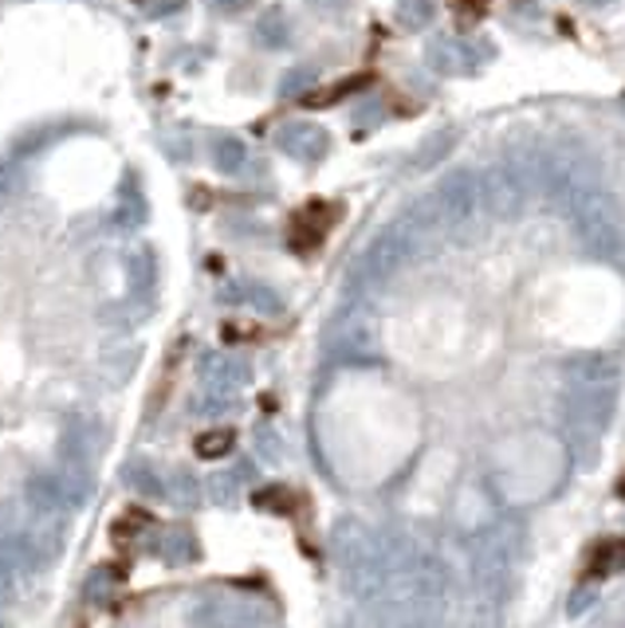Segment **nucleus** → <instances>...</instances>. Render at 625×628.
Here are the masks:
<instances>
[{"label":"nucleus","mask_w":625,"mask_h":628,"mask_svg":"<svg viewBox=\"0 0 625 628\" xmlns=\"http://www.w3.org/2000/svg\"><path fill=\"white\" fill-rule=\"evenodd\" d=\"M625 562V542L622 538H606L590 555V573H614Z\"/></svg>","instance_id":"obj_15"},{"label":"nucleus","mask_w":625,"mask_h":628,"mask_svg":"<svg viewBox=\"0 0 625 628\" xmlns=\"http://www.w3.org/2000/svg\"><path fill=\"white\" fill-rule=\"evenodd\" d=\"M225 628H248V625H225Z\"/></svg>","instance_id":"obj_24"},{"label":"nucleus","mask_w":625,"mask_h":628,"mask_svg":"<svg viewBox=\"0 0 625 628\" xmlns=\"http://www.w3.org/2000/svg\"><path fill=\"white\" fill-rule=\"evenodd\" d=\"M583 9H606V4H614V0H578Z\"/></svg>","instance_id":"obj_23"},{"label":"nucleus","mask_w":625,"mask_h":628,"mask_svg":"<svg viewBox=\"0 0 625 628\" xmlns=\"http://www.w3.org/2000/svg\"><path fill=\"white\" fill-rule=\"evenodd\" d=\"M201 491H205V499L213 507H221V511H228V507H236V499H241V483L228 475V471H208V480L201 483Z\"/></svg>","instance_id":"obj_12"},{"label":"nucleus","mask_w":625,"mask_h":628,"mask_svg":"<svg viewBox=\"0 0 625 628\" xmlns=\"http://www.w3.org/2000/svg\"><path fill=\"white\" fill-rule=\"evenodd\" d=\"M256 448H260V455H264V460H272V463L284 460V436H280L272 424H260V429H256Z\"/></svg>","instance_id":"obj_17"},{"label":"nucleus","mask_w":625,"mask_h":628,"mask_svg":"<svg viewBox=\"0 0 625 628\" xmlns=\"http://www.w3.org/2000/svg\"><path fill=\"white\" fill-rule=\"evenodd\" d=\"M516 562H519V542L504 527L476 538V546H472L476 597H488V601H500V605L508 601L511 578H516Z\"/></svg>","instance_id":"obj_3"},{"label":"nucleus","mask_w":625,"mask_h":628,"mask_svg":"<svg viewBox=\"0 0 625 628\" xmlns=\"http://www.w3.org/2000/svg\"><path fill=\"white\" fill-rule=\"evenodd\" d=\"M280 146L295 157H307V161H315V157L326 154V138H323V130H315V126H292V130H284Z\"/></svg>","instance_id":"obj_9"},{"label":"nucleus","mask_w":625,"mask_h":628,"mask_svg":"<svg viewBox=\"0 0 625 628\" xmlns=\"http://www.w3.org/2000/svg\"><path fill=\"white\" fill-rule=\"evenodd\" d=\"M25 503H28V511H36L40 519H64V511L71 507L56 471H36L32 480L25 483Z\"/></svg>","instance_id":"obj_7"},{"label":"nucleus","mask_w":625,"mask_h":628,"mask_svg":"<svg viewBox=\"0 0 625 628\" xmlns=\"http://www.w3.org/2000/svg\"><path fill=\"white\" fill-rule=\"evenodd\" d=\"M590 601H594V589H578V593L570 597V612H575V617H578V612H583Z\"/></svg>","instance_id":"obj_22"},{"label":"nucleus","mask_w":625,"mask_h":628,"mask_svg":"<svg viewBox=\"0 0 625 628\" xmlns=\"http://www.w3.org/2000/svg\"><path fill=\"white\" fill-rule=\"evenodd\" d=\"M217 157H221V169H236L244 161V146L241 141H217Z\"/></svg>","instance_id":"obj_20"},{"label":"nucleus","mask_w":625,"mask_h":628,"mask_svg":"<svg viewBox=\"0 0 625 628\" xmlns=\"http://www.w3.org/2000/svg\"><path fill=\"white\" fill-rule=\"evenodd\" d=\"M162 558H166L169 566H193L201 558V542L189 530H169L166 542H162Z\"/></svg>","instance_id":"obj_11"},{"label":"nucleus","mask_w":625,"mask_h":628,"mask_svg":"<svg viewBox=\"0 0 625 628\" xmlns=\"http://www.w3.org/2000/svg\"><path fill=\"white\" fill-rule=\"evenodd\" d=\"M166 495H169V503H174L177 511H197L201 499H205V491H201V480L193 475L189 468H177L174 475H169V483H166Z\"/></svg>","instance_id":"obj_8"},{"label":"nucleus","mask_w":625,"mask_h":628,"mask_svg":"<svg viewBox=\"0 0 625 628\" xmlns=\"http://www.w3.org/2000/svg\"><path fill=\"white\" fill-rule=\"evenodd\" d=\"M236 444V432L233 429H208L197 436V455L205 460H217V455H228V448Z\"/></svg>","instance_id":"obj_16"},{"label":"nucleus","mask_w":625,"mask_h":628,"mask_svg":"<svg viewBox=\"0 0 625 628\" xmlns=\"http://www.w3.org/2000/svg\"><path fill=\"white\" fill-rule=\"evenodd\" d=\"M570 216H575V232L583 248L598 259H617L625 248V228H622V213L617 205L594 185H583L575 197L567 200Z\"/></svg>","instance_id":"obj_2"},{"label":"nucleus","mask_w":625,"mask_h":628,"mask_svg":"<svg viewBox=\"0 0 625 628\" xmlns=\"http://www.w3.org/2000/svg\"><path fill=\"white\" fill-rule=\"evenodd\" d=\"M126 480H130V488H134V495H143V499H162L166 495V488H162V480H158V471L150 468V463H134L130 471H126Z\"/></svg>","instance_id":"obj_14"},{"label":"nucleus","mask_w":625,"mask_h":628,"mask_svg":"<svg viewBox=\"0 0 625 628\" xmlns=\"http://www.w3.org/2000/svg\"><path fill=\"white\" fill-rule=\"evenodd\" d=\"M244 298H248V303L256 306L260 314H284V298L275 295L272 287H264V283H256V287H248V295H244Z\"/></svg>","instance_id":"obj_18"},{"label":"nucleus","mask_w":625,"mask_h":628,"mask_svg":"<svg viewBox=\"0 0 625 628\" xmlns=\"http://www.w3.org/2000/svg\"><path fill=\"white\" fill-rule=\"evenodd\" d=\"M524 197H527V185L511 166L492 169V174L480 181V200L492 208L496 216H516L519 205H524Z\"/></svg>","instance_id":"obj_6"},{"label":"nucleus","mask_w":625,"mask_h":628,"mask_svg":"<svg viewBox=\"0 0 625 628\" xmlns=\"http://www.w3.org/2000/svg\"><path fill=\"white\" fill-rule=\"evenodd\" d=\"M617 405V365L602 354H590L583 362H575V381L567 389V401H563V421L570 424V432H586V436H598L609 424Z\"/></svg>","instance_id":"obj_1"},{"label":"nucleus","mask_w":625,"mask_h":628,"mask_svg":"<svg viewBox=\"0 0 625 628\" xmlns=\"http://www.w3.org/2000/svg\"><path fill=\"white\" fill-rule=\"evenodd\" d=\"M233 480L236 483H256V463H252V460H236Z\"/></svg>","instance_id":"obj_21"},{"label":"nucleus","mask_w":625,"mask_h":628,"mask_svg":"<svg viewBox=\"0 0 625 628\" xmlns=\"http://www.w3.org/2000/svg\"><path fill=\"white\" fill-rule=\"evenodd\" d=\"M480 205V181L472 174H452L441 181V189L433 193V216L445 224H460L476 213Z\"/></svg>","instance_id":"obj_5"},{"label":"nucleus","mask_w":625,"mask_h":628,"mask_svg":"<svg viewBox=\"0 0 625 628\" xmlns=\"http://www.w3.org/2000/svg\"><path fill=\"white\" fill-rule=\"evenodd\" d=\"M118 581H123V573H118L115 566H99V570H91V573L84 578V601H87V605H107V601H115Z\"/></svg>","instance_id":"obj_10"},{"label":"nucleus","mask_w":625,"mask_h":628,"mask_svg":"<svg viewBox=\"0 0 625 628\" xmlns=\"http://www.w3.org/2000/svg\"><path fill=\"white\" fill-rule=\"evenodd\" d=\"M429 17H433V4H429V0H406V4H401V24L421 28V24H429Z\"/></svg>","instance_id":"obj_19"},{"label":"nucleus","mask_w":625,"mask_h":628,"mask_svg":"<svg viewBox=\"0 0 625 628\" xmlns=\"http://www.w3.org/2000/svg\"><path fill=\"white\" fill-rule=\"evenodd\" d=\"M413 244H417L413 220L390 224V228L367 248V256H362V272H367V279H390V275L413 256Z\"/></svg>","instance_id":"obj_4"},{"label":"nucleus","mask_w":625,"mask_h":628,"mask_svg":"<svg viewBox=\"0 0 625 628\" xmlns=\"http://www.w3.org/2000/svg\"><path fill=\"white\" fill-rule=\"evenodd\" d=\"M252 507L264 514H292L295 495L287 488H280V483H272V488H260L256 495H252Z\"/></svg>","instance_id":"obj_13"}]
</instances>
